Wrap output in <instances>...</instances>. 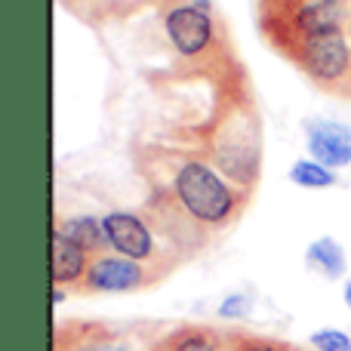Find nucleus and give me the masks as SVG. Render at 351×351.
<instances>
[{
  "label": "nucleus",
  "instance_id": "nucleus-19",
  "mask_svg": "<svg viewBox=\"0 0 351 351\" xmlns=\"http://www.w3.org/2000/svg\"><path fill=\"white\" fill-rule=\"evenodd\" d=\"M152 3H158V6H170V3H176V0H152Z\"/></svg>",
  "mask_w": 351,
  "mask_h": 351
},
{
  "label": "nucleus",
  "instance_id": "nucleus-7",
  "mask_svg": "<svg viewBox=\"0 0 351 351\" xmlns=\"http://www.w3.org/2000/svg\"><path fill=\"white\" fill-rule=\"evenodd\" d=\"M102 228L108 241V253L127 256L136 262L158 265V231L152 228L148 219L130 210H108L102 213Z\"/></svg>",
  "mask_w": 351,
  "mask_h": 351
},
{
  "label": "nucleus",
  "instance_id": "nucleus-6",
  "mask_svg": "<svg viewBox=\"0 0 351 351\" xmlns=\"http://www.w3.org/2000/svg\"><path fill=\"white\" fill-rule=\"evenodd\" d=\"M167 274V268H154L148 262H136L117 253L93 256L86 278L80 280V293H136L158 284Z\"/></svg>",
  "mask_w": 351,
  "mask_h": 351
},
{
  "label": "nucleus",
  "instance_id": "nucleus-11",
  "mask_svg": "<svg viewBox=\"0 0 351 351\" xmlns=\"http://www.w3.org/2000/svg\"><path fill=\"white\" fill-rule=\"evenodd\" d=\"M56 231L74 241L80 250H86L90 256L108 253V241H105V228H102V216H68L56 222Z\"/></svg>",
  "mask_w": 351,
  "mask_h": 351
},
{
  "label": "nucleus",
  "instance_id": "nucleus-2",
  "mask_svg": "<svg viewBox=\"0 0 351 351\" xmlns=\"http://www.w3.org/2000/svg\"><path fill=\"white\" fill-rule=\"evenodd\" d=\"M262 34L280 56L321 34H351V0H280L262 10Z\"/></svg>",
  "mask_w": 351,
  "mask_h": 351
},
{
  "label": "nucleus",
  "instance_id": "nucleus-20",
  "mask_svg": "<svg viewBox=\"0 0 351 351\" xmlns=\"http://www.w3.org/2000/svg\"><path fill=\"white\" fill-rule=\"evenodd\" d=\"M348 96H351V86H348Z\"/></svg>",
  "mask_w": 351,
  "mask_h": 351
},
{
  "label": "nucleus",
  "instance_id": "nucleus-1",
  "mask_svg": "<svg viewBox=\"0 0 351 351\" xmlns=\"http://www.w3.org/2000/svg\"><path fill=\"white\" fill-rule=\"evenodd\" d=\"M158 154V164H148V179L154 191L170 194L206 234L228 228L250 204V191L237 188L200 154Z\"/></svg>",
  "mask_w": 351,
  "mask_h": 351
},
{
  "label": "nucleus",
  "instance_id": "nucleus-15",
  "mask_svg": "<svg viewBox=\"0 0 351 351\" xmlns=\"http://www.w3.org/2000/svg\"><path fill=\"white\" fill-rule=\"evenodd\" d=\"M308 346L315 351H351V336H346L342 330H317L308 336Z\"/></svg>",
  "mask_w": 351,
  "mask_h": 351
},
{
  "label": "nucleus",
  "instance_id": "nucleus-8",
  "mask_svg": "<svg viewBox=\"0 0 351 351\" xmlns=\"http://www.w3.org/2000/svg\"><path fill=\"white\" fill-rule=\"evenodd\" d=\"M311 160L330 167V170H342L351 164V130L346 123L336 121H315L308 123V136H305Z\"/></svg>",
  "mask_w": 351,
  "mask_h": 351
},
{
  "label": "nucleus",
  "instance_id": "nucleus-17",
  "mask_svg": "<svg viewBox=\"0 0 351 351\" xmlns=\"http://www.w3.org/2000/svg\"><path fill=\"white\" fill-rule=\"evenodd\" d=\"M342 299H346V305L351 308V280H346V287H342Z\"/></svg>",
  "mask_w": 351,
  "mask_h": 351
},
{
  "label": "nucleus",
  "instance_id": "nucleus-18",
  "mask_svg": "<svg viewBox=\"0 0 351 351\" xmlns=\"http://www.w3.org/2000/svg\"><path fill=\"white\" fill-rule=\"evenodd\" d=\"M262 3V10H265V6H274V3H280V0H259Z\"/></svg>",
  "mask_w": 351,
  "mask_h": 351
},
{
  "label": "nucleus",
  "instance_id": "nucleus-16",
  "mask_svg": "<svg viewBox=\"0 0 351 351\" xmlns=\"http://www.w3.org/2000/svg\"><path fill=\"white\" fill-rule=\"evenodd\" d=\"M250 308H253V299L243 296V293H237V296H228L222 305H219V317H225V321H237V317H247Z\"/></svg>",
  "mask_w": 351,
  "mask_h": 351
},
{
  "label": "nucleus",
  "instance_id": "nucleus-9",
  "mask_svg": "<svg viewBox=\"0 0 351 351\" xmlns=\"http://www.w3.org/2000/svg\"><path fill=\"white\" fill-rule=\"evenodd\" d=\"M93 256L53 228V287H80Z\"/></svg>",
  "mask_w": 351,
  "mask_h": 351
},
{
  "label": "nucleus",
  "instance_id": "nucleus-10",
  "mask_svg": "<svg viewBox=\"0 0 351 351\" xmlns=\"http://www.w3.org/2000/svg\"><path fill=\"white\" fill-rule=\"evenodd\" d=\"M148 351H228V333L213 327H179Z\"/></svg>",
  "mask_w": 351,
  "mask_h": 351
},
{
  "label": "nucleus",
  "instance_id": "nucleus-14",
  "mask_svg": "<svg viewBox=\"0 0 351 351\" xmlns=\"http://www.w3.org/2000/svg\"><path fill=\"white\" fill-rule=\"evenodd\" d=\"M228 351H299V348L284 339H268V336L228 333Z\"/></svg>",
  "mask_w": 351,
  "mask_h": 351
},
{
  "label": "nucleus",
  "instance_id": "nucleus-3",
  "mask_svg": "<svg viewBox=\"0 0 351 351\" xmlns=\"http://www.w3.org/2000/svg\"><path fill=\"white\" fill-rule=\"evenodd\" d=\"M210 164L222 176H228L237 188L250 191L259 182V160H262V145H259V123H256V111L250 102L228 105L222 114V123L216 130V139H210Z\"/></svg>",
  "mask_w": 351,
  "mask_h": 351
},
{
  "label": "nucleus",
  "instance_id": "nucleus-5",
  "mask_svg": "<svg viewBox=\"0 0 351 351\" xmlns=\"http://www.w3.org/2000/svg\"><path fill=\"white\" fill-rule=\"evenodd\" d=\"M287 59L321 90L348 93L351 86V34H321L296 43Z\"/></svg>",
  "mask_w": 351,
  "mask_h": 351
},
{
  "label": "nucleus",
  "instance_id": "nucleus-4",
  "mask_svg": "<svg viewBox=\"0 0 351 351\" xmlns=\"http://www.w3.org/2000/svg\"><path fill=\"white\" fill-rule=\"evenodd\" d=\"M160 22H164V34L173 53L188 65H206L225 53V37L219 31L213 10L206 6H197L191 0H176L164 6Z\"/></svg>",
  "mask_w": 351,
  "mask_h": 351
},
{
  "label": "nucleus",
  "instance_id": "nucleus-13",
  "mask_svg": "<svg viewBox=\"0 0 351 351\" xmlns=\"http://www.w3.org/2000/svg\"><path fill=\"white\" fill-rule=\"evenodd\" d=\"M290 182L296 188H308V191H317V188H333L336 182H339V176L336 170H330V167L317 164V160H296V164L290 167Z\"/></svg>",
  "mask_w": 351,
  "mask_h": 351
},
{
  "label": "nucleus",
  "instance_id": "nucleus-12",
  "mask_svg": "<svg viewBox=\"0 0 351 351\" xmlns=\"http://www.w3.org/2000/svg\"><path fill=\"white\" fill-rule=\"evenodd\" d=\"M305 262H308L311 271L324 274L327 280H339L348 268L346 250L339 247L336 237H317L315 243H308V250H305Z\"/></svg>",
  "mask_w": 351,
  "mask_h": 351
}]
</instances>
